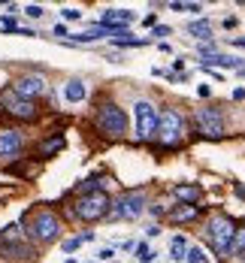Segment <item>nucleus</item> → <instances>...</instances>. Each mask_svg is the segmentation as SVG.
Listing matches in <instances>:
<instances>
[{"instance_id":"20e7f679","label":"nucleus","mask_w":245,"mask_h":263,"mask_svg":"<svg viewBox=\"0 0 245 263\" xmlns=\"http://www.w3.org/2000/svg\"><path fill=\"white\" fill-rule=\"evenodd\" d=\"M106 212H109V197L103 191L85 194V197H79V203H76V215H79L82 221H97V218H103Z\"/></svg>"},{"instance_id":"1a4fd4ad","label":"nucleus","mask_w":245,"mask_h":263,"mask_svg":"<svg viewBox=\"0 0 245 263\" xmlns=\"http://www.w3.org/2000/svg\"><path fill=\"white\" fill-rule=\"evenodd\" d=\"M3 109L9 112V115H15V118H25V121H30V118H36V106L30 103V100H22L12 88L9 91H3Z\"/></svg>"},{"instance_id":"bb28decb","label":"nucleus","mask_w":245,"mask_h":263,"mask_svg":"<svg viewBox=\"0 0 245 263\" xmlns=\"http://www.w3.org/2000/svg\"><path fill=\"white\" fill-rule=\"evenodd\" d=\"M112 254H115V248H103V251H100V260H109Z\"/></svg>"},{"instance_id":"412c9836","label":"nucleus","mask_w":245,"mask_h":263,"mask_svg":"<svg viewBox=\"0 0 245 263\" xmlns=\"http://www.w3.org/2000/svg\"><path fill=\"white\" fill-rule=\"evenodd\" d=\"M185 248H188L185 236H176V239H173V260H185Z\"/></svg>"},{"instance_id":"dca6fc26","label":"nucleus","mask_w":245,"mask_h":263,"mask_svg":"<svg viewBox=\"0 0 245 263\" xmlns=\"http://www.w3.org/2000/svg\"><path fill=\"white\" fill-rule=\"evenodd\" d=\"M109 30L106 27H94V30H85V33H76L73 40L76 43H94V40H100V36H106Z\"/></svg>"},{"instance_id":"5701e85b","label":"nucleus","mask_w":245,"mask_h":263,"mask_svg":"<svg viewBox=\"0 0 245 263\" xmlns=\"http://www.w3.org/2000/svg\"><path fill=\"white\" fill-rule=\"evenodd\" d=\"M112 43L115 46H124V49L127 46H145V40H134V36H112Z\"/></svg>"},{"instance_id":"f8f14e48","label":"nucleus","mask_w":245,"mask_h":263,"mask_svg":"<svg viewBox=\"0 0 245 263\" xmlns=\"http://www.w3.org/2000/svg\"><path fill=\"white\" fill-rule=\"evenodd\" d=\"M85 94H88V88H85V82L82 79H70L67 82V88H64V97H67L70 103H82Z\"/></svg>"},{"instance_id":"c85d7f7f","label":"nucleus","mask_w":245,"mask_h":263,"mask_svg":"<svg viewBox=\"0 0 245 263\" xmlns=\"http://www.w3.org/2000/svg\"><path fill=\"white\" fill-rule=\"evenodd\" d=\"M230 43L233 46H245V36H230Z\"/></svg>"},{"instance_id":"393cba45","label":"nucleus","mask_w":245,"mask_h":263,"mask_svg":"<svg viewBox=\"0 0 245 263\" xmlns=\"http://www.w3.org/2000/svg\"><path fill=\"white\" fill-rule=\"evenodd\" d=\"M64 18L67 22H76V18H82V12L79 9H64Z\"/></svg>"},{"instance_id":"6ab92c4d","label":"nucleus","mask_w":245,"mask_h":263,"mask_svg":"<svg viewBox=\"0 0 245 263\" xmlns=\"http://www.w3.org/2000/svg\"><path fill=\"white\" fill-rule=\"evenodd\" d=\"M188 33H191V36H200V40H206L212 30H209V22H191V25H188Z\"/></svg>"},{"instance_id":"423d86ee","label":"nucleus","mask_w":245,"mask_h":263,"mask_svg":"<svg viewBox=\"0 0 245 263\" xmlns=\"http://www.w3.org/2000/svg\"><path fill=\"white\" fill-rule=\"evenodd\" d=\"M58 233H61V221L52 212H40L30 221V239H36V242H52V239H58Z\"/></svg>"},{"instance_id":"4468645a","label":"nucleus","mask_w":245,"mask_h":263,"mask_svg":"<svg viewBox=\"0 0 245 263\" xmlns=\"http://www.w3.org/2000/svg\"><path fill=\"white\" fill-rule=\"evenodd\" d=\"M209 67H242V61L239 58H227V54H206L203 70H209Z\"/></svg>"},{"instance_id":"f257e3e1","label":"nucleus","mask_w":245,"mask_h":263,"mask_svg":"<svg viewBox=\"0 0 245 263\" xmlns=\"http://www.w3.org/2000/svg\"><path fill=\"white\" fill-rule=\"evenodd\" d=\"M206 236H209V242H212V248H215L218 254H227L230 245H233V236H236V227H233L230 218L215 215V218H209V224H206Z\"/></svg>"},{"instance_id":"ddd939ff","label":"nucleus","mask_w":245,"mask_h":263,"mask_svg":"<svg viewBox=\"0 0 245 263\" xmlns=\"http://www.w3.org/2000/svg\"><path fill=\"white\" fill-rule=\"evenodd\" d=\"M173 194H176L179 200H185L188 206H191V203H197V200L203 197V191H200L197 184H176V187H173Z\"/></svg>"},{"instance_id":"f3484780","label":"nucleus","mask_w":245,"mask_h":263,"mask_svg":"<svg viewBox=\"0 0 245 263\" xmlns=\"http://www.w3.org/2000/svg\"><path fill=\"white\" fill-rule=\"evenodd\" d=\"M173 221H194L197 218V206H182V209H173V215H169Z\"/></svg>"},{"instance_id":"a878e982","label":"nucleus","mask_w":245,"mask_h":263,"mask_svg":"<svg viewBox=\"0 0 245 263\" xmlns=\"http://www.w3.org/2000/svg\"><path fill=\"white\" fill-rule=\"evenodd\" d=\"M25 12L30 15V18H40V15H43V6H27Z\"/></svg>"},{"instance_id":"7ed1b4c3","label":"nucleus","mask_w":245,"mask_h":263,"mask_svg":"<svg viewBox=\"0 0 245 263\" xmlns=\"http://www.w3.org/2000/svg\"><path fill=\"white\" fill-rule=\"evenodd\" d=\"M134 118H136V139H148L152 133H158V118H161V112L155 109V103L136 100Z\"/></svg>"},{"instance_id":"cd10ccee","label":"nucleus","mask_w":245,"mask_h":263,"mask_svg":"<svg viewBox=\"0 0 245 263\" xmlns=\"http://www.w3.org/2000/svg\"><path fill=\"white\" fill-rule=\"evenodd\" d=\"M166 33H169V27H155V36H166Z\"/></svg>"},{"instance_id":"a211bd4d","label":"nucleus","mask_w":245,"mask_h":263,"mask_svg":"<svg viewBox=\"0 0 245 263\" xmlns=\"http://www.w3.org/2000/svg\"><path fill=\"white\" fill-rule=\"evenodd\" d=\"M230 251L233 254H242L245 251V221L236 227V236H233V245H230Z\"/></svg>"},{"instance_id":"0eeeda50","label":"nucleus","mask_w":245,"mask_h":263,"mask_svg":"<svg viewBox=\"0 0 245 263\" xmlns=\"http://www.w3.org/2000/svg\"><path fill=\"white\" fill-rule=\"evenodd\" d=\"M142 212H145V197L136 194V191H130V194H124L121 200H115L112 218H127V221H134V218H139Z\"/></svg>"},{"instance_id":"f03ea898","label":"nucleus","mask_w":245,"mask_h":263,"mask_svg":"<svg viewBox=\"0 0 245 263\" xmlns=\"http://www.w3.org/2000/svg\"><path fill=\"white\" fill-rule=\"evenodd\" d=\"M97 127L109 136H124L127 133V115L124 109H118L115 103H103L97 112Z\"/></svg>"},{"instance_id":"6e6552de","label":"nucleus","mask_w":245,"mask_h":263,"mask_svg":"<svg viewBox=\"0 0 245 263\" xmlns=\"http://www.w3.org/2000/svg\"><path fill=\"white\" fill-rule=\"evenodd\" d=\"M197 127H200L203 136H209V139H221L224 136L221 112L218 109H197Z\"/></svg>"},{"instance_id":"b1692460","label":"nucleus","mask_w":245,"mask_h":263,"mask_svg":"<svg viewBox=\"0 0 245 263\" xmlns=\"http://www.w3.org/2000/svg\"><path fill=\"white\" fill-rule=\"evenodd\" d=\"M136 251H139L136 257H139V260H142V263H152V260H155V251H148V245H145V242H142V245H139Z\"/></svg>"},{"instance_id":"39448f33","label":"nucleus","mask_w":245,"mask_h":263,"mask_svg":"<svg viewBox=\"0 0 245 263\" xmlns=\"http://www.w3.org/2000/svg\"><path fill=\"white\" fill-rule=\"evenodd\" d=\"M158 136H161L163 142H169V145L185 136V118H182L179 109H163L161 112V118H158Z\"/></svg>"},{"instance_id":"4be33fe9","label":"nucleus","mask_w":245,"mask_h":263,"mask_svg":"<svg viewBox=\"0 0 245 263\" xmlns=\"http://www.w3.org/2000/svg\"><path fill=\"white\" fill-rule=\"evenodd\" d=\"M185 260H188V263H206V254H203V248L191 245V248H188V254H185Z\"/></svg>"},{"instance_id":"9b49d317","label":"nucleus","mask_w":245,"mask_h":263,"mask_svg":"<svg viewBox=\"0 0 245 263\" xmlns=\"http://www.w3.org/2000/svg\"><path fill=\"white\" fill-rule=\"evenodd\" d=\"M22 148V133L18 130H0V158H12Z\"/></svg>"},{"instance_id":"aec40b11","label":"nucleus","mask_w":245,"mask_h":263,"mask_svg":"<svg viewBox=\"0 0 245 263\" xmlns=\"http://www.w3.org/2000/svg\"><path fill=\"white\" fill-rule=\"evenodd\" d=\"M91 239H94V233H82V236H76V239H67V242H64V251H67V254H73L82 242H91Z\"/></svg>"},{"instance_id":"9d476101","label":"nucleus","mask_w":245,"mask_h":263,"mask_svg":"<svg viewBox=\"0 0 245 263\" xmlns=\"http://www.w3.org/2000/svg\"><path fill=\"white\" fill-rule=\"evenodd\" d=\"M22 100H30L33 103V97H40L43 91H46V79L43 76H22V79L15 82V88H12Z\"/></svg>"},{"instance_id":"2eb2a0df","label":"nucleus","mask_w":245,"mask_h":263,"mask_svg":"<svg viewBox=\"0 0 245 263\" xmlns=\"http://www.w3.org/2000/svg\"><path fill=\"white\" fill-rule=\"evenodd\" d=\"M61 148H64V136H52V139H46V142L40 145V155H43V158H49V155L61 152Z\"/></svg>"}]
</instances>
